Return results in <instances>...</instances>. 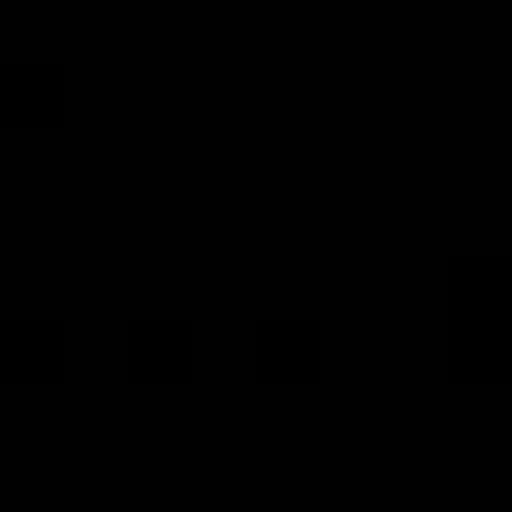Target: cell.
<instances>
[{"mask_svg": "<svg viewBox=\"0 0 512 512\" xmlns=\"http://www.w3.org/2000/svg\"><path fill=\"white\" fill-rule=\"evenodd\" d=\"M504 480H512V464H504Z\"/></svg>", "mask_w": 512, "mask_h": 512, "instance_id": "cell-6", "label": "cell"}, {"mask_svg": "<svg viewBox=\"0 0 512 512\" xmlns=\"http://www.w3.org/2000/svg\"><path fill=\"white\" fill-rule=\"evenodd\" d=\"M120 352H128V368H136V376L168 384V376H184V368H192V320L144 312V320H128V328H120Z\"/></svg>", "mask_w": 512, "mask_h": 512, "instance_id": "cell-2", "label": "cell"}, {"mask_svg": "<svg viewBox=\"0 0 512 512\" xmlns=\"http://www.w3.org/2000/svg\"><path fill=\"white\" fill-rule=\"evenodd\" d=\"M248 352H256V368H264V376L304 384V376L320 368V320H296V312L256 320V328H248Z\"/></svg>", "mask_w": 512, "mask_h": 512, "instance_id": "cell-3", "label": "cell"}, {"mask_svg": "<svg viewBox=\"0 0 512 512\" xmlns=\"http://www.w3.org/2000/svg\"><path fill=\"white\" fill-rule=\"evenodd\" d=\"M448 360L472 384H496L512 368V264L504 256L448 264Z\"/></svg>", "mask_w": 512, "mask_h": 512, "instance_id": "cell-1", "label": "cell"}, {"mask_svg": "<svg viewBox=\"0 0 512 512\" xmlns=\"http://www.w3.org/2000/svg\"><path fill=\"white\" fill-rule=\"evenodd\" d=\"M0 112H16L24 128H48L64 112V64H40V56L0 64Z\"/></svg>", "mask_w": 512, "mask_h": 512, "instance_id": "cell-5", "label": "cell"}, {"mask_svg": "<svg viewBox=\"0 0 512 512\" xmlns=\"http://www.w3.org/2000/svg\"><path fill=\"white\" fill-rule=\"evenodd\" d=\"M152 512H168V504H152Z\"/></svg>", "mask_w": 512, "mask_h": 512, "instance_id": "cell-7", "label": "cell"}, {"mask_svg": "<svg viewBox=\"0 0 512 512\" xmlns=\"http://www.w3.org/2000/svg\"><path fill=\"white\" fill-rule=\"evenodd\" d=\"M0 368L16 384H48L64 368V320L48 312H24V320H0Z\"/></svg>", "mask_w": 512, "mask_h": 512, "instance_id": "cell-4", "label": "cell"}]
</instances>
